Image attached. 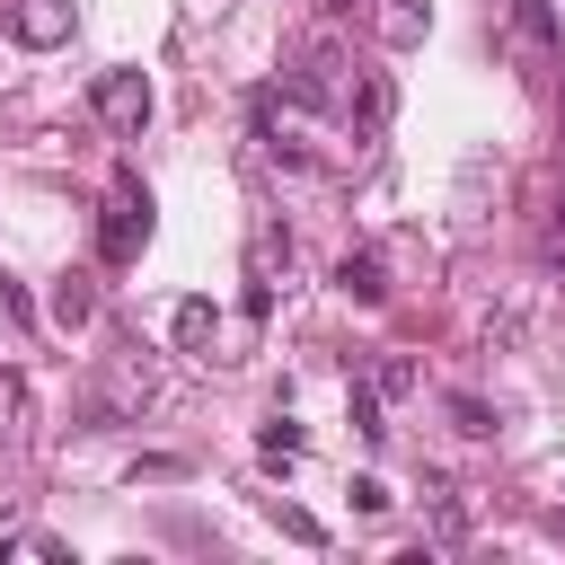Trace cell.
Segmentation results:
<instances>
[{"label": "cell", "instance_id": "cell-10", "mask_svg": "<svg viewBox=\"0 0 565 565\" xmlns=\"http://www.w3.org/2000/svg\"><path fill=\"white\" fill-rule=\"evenodd\" d=\"M18 433H26V380L0 371V441H18Z\"/></svg>", "mask_w": 565, "mask_h": 565}, {"label": "cell", "instance_id": "cell-4", "mask_svg": "<svg viewBox=\"0 0 565 565\" xmlns=\"http://www.w3.org/2000/svg\"><path fill=\"white\" fill-rule=\"evenodd\" d=\"M9 44H26V53H53V44H71V26H79V9L71 0H9Z\"/></svg>", "mask_w": 565, "mask_h": 565}, {"label": "cell", "instance_id": "cell-6", "mask_svg": "<svg viewBox=\"0 0 565 565\" xmlns=\"http://www.w3.org/2000/svg\"><path fill=\"white\" fill-rule=\"evenodd\" d=\"M88 318H97V282H88V274H62V282H53V327L79 335Z\"/></svg>", "mask_w": 565, "mask_h": 565}, {"label": "cell", "instance_id": "cell-1", "mask_svg": "<svg viewBox=\"0 0 565 565\" xmlns=\"http://www.w3.org/2000/svg\"><path fill=\"white\" fill-rule=\"evenodd\" d=\"M159 397V362L150 344H124L97 362V380L79 388V433H115V424H141V406Z\"/></svg>", "mask_w": 565, "mask_h": 565}, {"label": "cell", "instance_id": "cell-7", "mask_svg": "<svg viewBox=\"0 0 565 565\" xmlns=\"http://www.w3.org/2000/svg\"><path fill=\"white\" fill-rule=\"evenodd\" d=\"M335 282H344V300H362V309H380V300H388V274H380V256H371V247H362V256H344V265H335Z\"/></svg>", "mask_w": 565, "mask_h": 565}, {"label": "cell", "instance_id": "cell-8", "mask_svg": "<svg viewBox=\"0 0 565 565\" xmlns=\"http://www.w3.org/2000/svg\"><path fill=\"white\" fill-rule=\"evenodd\" d=\"M424 26H433V18H424V0H380V35H388L397 53H406V44H424Z\"/></svg>", "mask_w": 565, "mask_h": 565}, {"label": "cell", "instance_id": "cell-16", "mask_svg": "<svg viewBox=\"0 0 565 565\" xmlns=\"http://www.w3.org/2000/svg\"><path fill=\"white\" fill-rule=\"evenodd\" d=\"M0 556H53V565H62L71 547H62V539H44V530H26V539H0Z\"/></svg>", "mask_w": 565, "mask_h": 565}, {"label": "cell", "instance_id": "cell-9", "mask_svg": "<svg viewBox=\"0 0 565 565\" xmlns=\"http://www.w3.org/2000/svg\"><path fill=\"white\" fill-rule=\"evenodd\" d=\"M256 450H265V468H291V459H300V424H291V415H274V424L256 433Z\"/></svg>", "mask_w": 565, "mask_h": 565}, {"label": "cell", "instance_id": "cell-17", "mask_svg": "<svg viewBox=\"0 0 565 565\" xmlns=\"http://www.w3.org/2000/svg\"><path fill=\"white\" fill-rule=\"evenodd\" d=\"M362 124H388V79H362V106H353Z\"/></svg>", "mask_w": 565, "mask_h": 565}, {"label": "cell", "instance_id": "cell-5", "mask_svg": "<svg viewBox=\"0 0 565 565\" xmlns=\"http://www.w3.org/2000/svg\"><path fill=\"white\" fill-rule=\"evenodd\" d=\"M168 335H177V353H194V362H212L221 353V309L194 291V300H177V318H168Z\"/></svg>", "mask_w": 565, "mask_h": 565}, {"label": "cell", "instance_id": "cell-18", "mask_svg": "<svg viewBox=\"0 0 565 565\" xmlns=\"http://www.w3.org/2000/svg\"><path fill=\"white\" fill-rule=\"evenodd\" d=\"M353 512H388V486L380 477H353Z\"/></svg>", "mask_w": 565, "mask_h": 565}, {"label": "cell", "instance_id": "cell-11", "mask_svg": "<svg viewBox=\"0 0 565 565\" xmlns=\"http://www.w3.org/2000/svg\"><path fill=\"white\" fill-rule=\"evenodd\" d=\"M274 530H282V539H300V547H327V530H318L300 503H274Z\"/></svg>", "mask_w": 565, "mask_h": 565}, {"label": "cell", "instance_id": "cell-3", "mask_svg": "<svg viewBox=\"0 0 565 565\" xmlns=\"http://www.w3.org/2000/svg\"><path fill=\"white\" fill-rule=\"evenodd\" d=\"M97 115H106V132H115V141H141V124H150V79H141L132 62L97 71Z\"/></svg>", "mask_w": 565, "mask_h": 565}, {"label": "cell", "instance_id": "cell-2", "mask_svg": "<svg viewBox=\"0 0 565 565\" xmlns=\"http://www.w3.org/2000/svg\"><path fill=\"white\" fill-rule=\"evenodd\" d=\"M141 247H150V185L132 177V168H115V185H106V212H97V265H141Z\"/></svg>", "mask_w": 565, "mask_h": 565}, {"label": "cell", "instance_id": "cell-15", "mask_svg": "<svg viewBox=\"0 0 565 565\" xmlns=\"http://www.w3.org/2000/svg\"><path fill=\"white\" fill-rule=\"evenodd\" d=\"M450 424H459V433H494V406H486V397H450Z\"/></svg>", "mask_w": 565, "mask_h": 565}, {"label": "cell", "instance_id": "cell-12", "mask_svg": "<svg viewBox=\"0 0 565 565\" xmlns=\"http://www.w3.org/2000/svg\"><path fill=\"white\" fill-rule=\"evenodd\" d=\"M512 18H521L539 44H565V26H556V9H547V0H512Z\"/></svg>", "mask_w": 565, "mask_h": 565}, {"label": "cell", "instance_id": "cell-13", "mask_svg": "<svg viewBox=\"0 0 565 565\" xmlns=\"http://www.w3.org/2000/svg\"><path fill=\"white\" fill-rule=\"evenodd\" d=\"M371 388H380V397H406V388H415V362H406V353H388V362H380V380H371Z\"/></svg>", "mask_w": 565, "mask_h": 565}, {"label": "cell", "instance_id": "cell-14", "mask_svg": "<svg viewBox=\"0 0 565 565\" xmlns=\"http://www.w3.org/2000/svg\"><path fill=\"white\" fill-rule=\"evenodd\" d=\"M353 433H362V441L388 433V424H380V388H353Z\"/></svg>", "mask_w": 565, "mask_h": 565}]
</instances>
